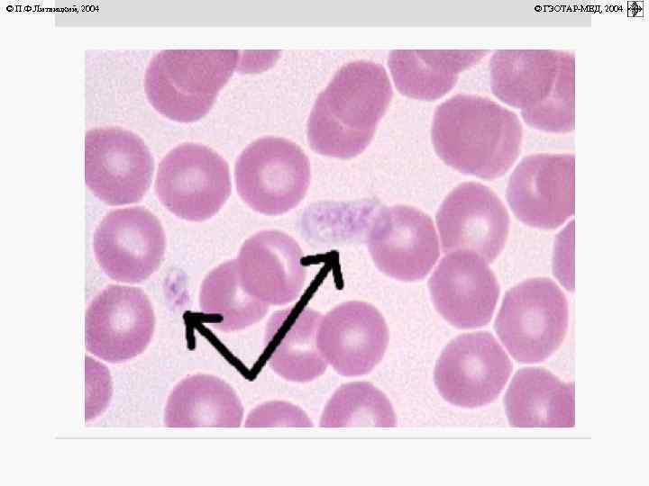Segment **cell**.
<instances>
[{"label":"cell","instance_id":"cell-1","mask_svg":"<svg viewBox=\"0 0 649 486\" xmlns=\"http://www.w3.org/2000/svg\"><path fill=\"white\" fill-rule=\"evenodd\" d=\"M431 135L435 152L446 165L493 180L518 158L523 127L518 116L499 104L459 94L438 105Z\"/></svg>","mask_w":649,"mask_h":486},{"label":"cell","instance_id":"cell-2","mask_svg":"<svg viewBox=\"0 0 649 486\" xmlns=\"http://www.w3.org/2000/svg\"><path fill=\"white\" fill-rule=\"evenodd\" d=\"M385 68L356 60L343 65L318 95L307 122V141L318 154L351 158L371 140L392 97Z\"/></svg>","mask_w":649,"mask_h":486},{"label":"cell","instance_id":"cell-3","mask_svg":"<svg viewBox=\"0 0 649 486\" xmlns=\"http://www.w3.org/2000/svg\"><path fill=\"white\" fill-rule=\"evenodd\" d=\"M491 90L536 130L574 128V55L557 50H499L489 60Z\"/></svg>","mask_w":649,"mask_h":486},{"label":"cell","instance_id":"cell-4","mask_svg":"<svg viewBox=\"0 0 649 486\" xmlns=\"http://www.w3.org/2000/svg\"><path fill=\"white\" fill-rule=\"evenodd\" d=\"M236 50H164L150 61L144 86L165 117L192 122L207 113L237 67Z\"/></svg>","mask_w":649,"mask_h":486},{"label":"cell","instance_id":"cell-5","mask_svg":"<svg viewBox=\"0 0 649 486\" xmlns=\"http://www.w3.org/2000/svg\"><path fill=\"white\" fill-rule=\"evenodd\" d=\"M567 299L547 278L526 280L508 290L494 328L516 361L539 363L562 343L568 328Z\"/></svg>","mask_w":649,"mask_h":486},{"label":"cell","instance_id":"cell-6","mask_svg":"<svg viewBox=\"0 0 649 486\" xmlns=\"http://www.w3.org/2000/svg\"><path fill=\"white\" fill-rule=\"evenodd\" d=\"M234 178L240 197L252 210L279 215L304 198L310 182L309 160L291 140L264 137L240 154Z\"/></svg>","mask_w":649,"mask_h":486},{"label":"cell","instance_id":"cell-7","mask_svg":"<svg viewBox=\"0 0 649 486\" xmlns=\"http://www.w3.org/2000/svg\"><path fill=\"white\" fill-rule=\"evenodd\" d=\"M231 188L226 161L213 149L196 143L171 149L160 161L155 179L160 202L176 216L191 221L216 214Z\"/></svg>","mask_w":649,"mask_h":486},{"label":"cell","instance_id":"cell-8","mask_svg":"<svg viewBox=\"0 0 649 486\" xmlns=\"http://www.w3.org/2000/svg\"><path fill=\"white\" fill-rule=\"evenodd\" d=\"M512 370L508 356L490 333H466L442 351L434 368V383L451 404L473 409L494 401Z\"/></svg>","mask_w":649,"mask_h":486},{"label":"cell","instance_id":"cell-9","mask_svg":"<svg viewBox=\"0 0 649 486\" xmlns=\"http://www.w3.org/2000/svg\"><path fill=\"white\" fill-rule=\"evenodd\" d=\"M153 158L143 140L118 127L89 130L85 136V181L109 205L139 202L150 187Z\"/></svg>","mask_w":649,"mask_h":486},{"label":"cell","instance_id":"cell-10","mask_svg":"<svg viewBox=\"0 0 649 486\" xmlns=\"http://www.w3.org/2000/svg\"><path fill=\"white\" fill-rule=\"evenodd\" d=\"M151 303L139 288L109 285L89 303L85 317L87 350L108 363L138 356L153 335Z\"/></svg>","mask_w":649,"mask_h":486},{"label":"cell","instance_id":"cell-11","mask_svg":"<svg viewBox=\"0 0 649 486\" xmlns=\"http://www.w3.org/2000/svg\"><path fill=\"white\" fill-rule=\"evenodd\" d=\"M93 248L97 263L110 278L135 284L160 266L165 235L160 220L148 210L117 209L96 227Z\"/></svg>","mask_w":649,"mask_h":486},{"label":"cell","instance_id":"cell-12","mask_svg":"<svg viewBox=\"0 0 649 486\" xmlns=\"http://www.w3.org/2000/svg\"><path fill=\"white\" fill-rule=\"evenodd\" d=\"M507 199L525 224L545 230L561 226L574 212V156L524 158L509 177Z\"/></svg>","mask_w":649,"mask_h":486},{"label":"cell","instance_id":"cell-13","mask_svg":"<svg viewBox=\"0 0 649 486\" xmlns=\"http://www.w3.org/2000/svg\"><path fill=\"white\" fill-rule=\"evenodd\" d=\"M367 245L376 266L405 282L423 279L439 256V242L431 218L414 207L380 209L371 220Z\"/></svg>","mask_w":649,"mask_h":486},{"label":"cell","instance_id":"cell-14","mask_svg":"<svg viewBox=\"0 0 649 486\" xmlns=\"http://www.w3.org/2000/svg\"><path fill=\"white\" fill-rule=\"evenodd\" d=\"M443 251L468 250L492 262L506 243L509 217L501 200L476 182L456 186L436 213Z\"/></svg>","mask_w":649,"mask_h":486},{"label":"cell","instance_id":"cell-15","mask_svg":"<svg viewBox=\"0 0 649 486\" xmlns=\"http://www.w3.org/2000/svg\"><path fill=\"white\" fill-rule=\"evenodd\" d=\"M428 287L436 310L459 328L487 325L499 296L498 283L487 262L468 250L447 253L430 277Z\"/></svg>","mask_w":649,"mask_h":486},{"label":"cell","instance_id":"cell-16","mask_svg":"<svg viewBox=\"0 0 649 486\" xmlns=\"http://www.w3.org/2000/svg\"><path fill=\"white\" fill-rule=\"evenodd\" d=\"M388 341L387 324L372 305L343 302L321 319L316 344L333 368L343 376L370 372L381 360Z\"/></svg>","mask_w":649,"mask_h":486},{"label":"cell","instance_id":"cell-17","mask_svg":"<svg viewBox=\"0 0 649 486\" xmlns=\"http://www.w3.org/2000/svg\"><path fill=\"white\" fill-rule=\"evenodd\" d=\"M297 242L279 230H261L242 244L235 259L245 291L270 305H285L301 292L306 270Z\"/></svg>","mask_w":649,"mask_h":486},{"label":"cell","instance_id":"cell-18","mask_svg":"<svg viewBox=\"0 0 649 486\" xmlns=\"http://www.w3.org/2000/svg\"><path fill=\"white\" fill-rule=\"evenodd\" d=\"M322 315L304 304L275 311L265 330L263 354L285 380L310 382L322 375L327 361L316 344Z\"/></svg>","mask_w":649,"mask_h":486},{"label":"cell","instance_id":"cell-19","mask_svg":"<svg viewBox=\"0 0 649 486\" xmlns=\"http://www.w3.org/2000/svg\"><path fill=\"white\" fill-rule=\"evenodd\" d=\"M506 414L515 428L574 426V387L548 370L526 367L514 375L504 397Z\"/></svg>","mask_w":649,"mask_h":486},{"label":"cell","instance_id":"cell-20","mask_svg":"<svg viewBox=\"0 0 649 486\" xmlns=\"http://www.w3.org/2000/svg\"><path fill=\"white\" fill-rule=\"evenodd\" d=\"M487 50H395L388 67L398 91L422 100L448 93L459 75L479 62Z\"/></svg>","mask_w":649,"mask_h":486},{"label":"cell","instance_id":"cell-21","mask_svg":"<svg viewBox=\"0 0 649 486\" xmlns=\"http://www.w3.org/2000/svg\"><path fill=\"white\" fill-rule=\"evenodd\" d=\"M243 407L234 390L224 380L195 374L182 380L169 394L164 411L168 428H238Z\"/></svg>","mask_w":649,"mask_h":486},{"label":"cell","instance_id":"cell-22","mask_svg":"<svg viewBox=\"0 0 649 486\" xmlns=\"http://www.w3.org/2000/svg\"><path fill=\"white\" fill-rule=\"evenodd\" d=\"M269 307L242 287L235 259L214 268L201 284L200 310L206 322L220 331L244 329L262 320Z\"/></svg>","mask_w":649,"mask_h":486},{"label":"cell","instance_id":"cell-23","mask_svg":"<svg viewBox=\"0 0 649 486\" xmlns=\"http://www.w3.org/2000/svg\"><path fill=\"white\" fill-rule=\"evenodd\" d=\"M397 426L393 407L385 394L366 382L339 387L327 401L320 418L322 428Z\"/></svg>","mask_w":649,"mask_h":486},{"label":"cell","instance_id":"cell-24","mask_svg":"<svg viewBox=\"0 0 649 486\" xmlns=\"http://www.w3.org/2000/svg\"><path fill=\"white\" fill-rule=\"evenodd\" d=\"M246 428L313 427L307 415L297 406L286 401L265 402L250 412Z\"/></svg>","mask_w":649,"mask_h":486}]
</instances>
